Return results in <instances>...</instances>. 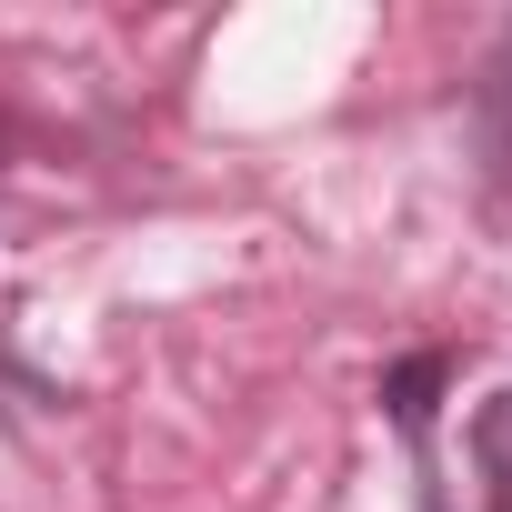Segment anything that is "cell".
<instances>
[{
	"mask_svg": "<svg viewBox=\"0 0 512 512\" xmlns=\"http://www.w3.org/2000/svg\"><path fill=\"white\" fill-rule=\"evenodd\" d=\"M482 101H492V121H502V151H512V41H502V61H492V81H482Z\"/></svg>",
	"mask_w": 512,
	"mask_h": 512,
	"instance_id": "2",
	"label": "cell"
},
{
	"mask_svg": "<svg viewBox=\"0 0 512 512\" xmlns=\"http://www.w3.org/2000/svg\"><path fill=\"white\" fill-rule=\"evenodd\" d=\"M472 472H482V492H492V512H512V382L472 412Z\"/></svg>",
	"mask_w": 512,
	"mask_h": 512,
	"instance_id": "1",
	"label": "cell"
}]
</instances>
